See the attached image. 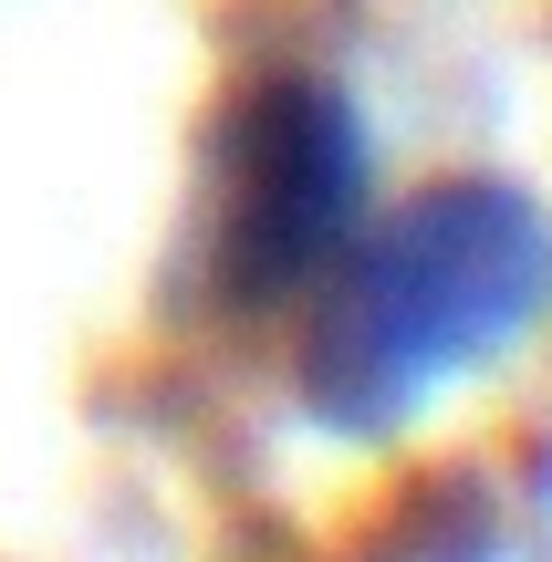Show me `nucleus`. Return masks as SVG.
<instances>
[{"label":"nucleus","mask_w":552,"mask_h":562,"mask_svg":"<svg viewBox=\"0 0 552 562\" xmlns=\"http://www.w3.org/2000/svg\"><path fill=\"white\" fill-rule=\"evenodd\" d=\"M552 323V209L521 178H438L354 229L303 334V396L345 438H396L417 406L491 375Z\"/></svg>","instance_id":"1"},{"label":"nucleus","mask_w":552,"mask_h":562,"mask_svg":"<svg viewBox=\"0 0 552 562\" xmlns=\"http://www.w3.org/2000/svg\"><path fill=\"white\" fill-rule=\"evenodd\" d=\"M365 229V115L324 74H250L199 136L188 261L219 313H282Z\"/></svg>","instance_id":"2"},{"label":"nucleus","mask_w":552,"mask_h":562,"mask_svg":"<svg viewBox=\"0 0 552 562\" xmlns=\"http://www.w3.org/2000/svg\"><path fill=\"white\" fill-rule=\"evenodd\" d=\"M365 562H500V510L470 469L428 480L417 501H396V531L375 542Z\"/></svg>","instance_id":"3"}]
</instances>
